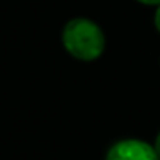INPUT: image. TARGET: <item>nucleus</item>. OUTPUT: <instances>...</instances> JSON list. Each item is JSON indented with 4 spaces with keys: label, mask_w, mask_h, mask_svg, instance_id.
I'll list each match as a JSON object with an SVG mask.
<instances>
[{
    "label": "nucleus",
    "mask_w": 160,
    "mask_h": 160,
    "mask_svg": "<svg viewBox=\"0 0 160 160\" xmlns=\"http://www.w3.org/2000/svg\"><path fill=\"white\" fill-rule=\"evenodd\" d=\"M153 148H155V153H157V157H158V160H160V132L157 134V138H155V143H153Z\"/></svg>",
    "instance_id": "4"
},
{
    "label": "nucleus",
    "mask_w": 160,
    "mask_h": 160,
    "mask_svg": "<svg viewBox=\"0 0 160 160\" xmlns=\"http://www.w3.org/2000/svg\"><path fill=\"white\" fill-rule=\"evenodd\" d=\"M139 4H143V5H158L160 4V0H138Z\"/></svg>",
    "instance_id": "5"
},
{
    "label": "nucleus",
    "mask_w": 160,
    "mask_h": 160,
    "mask_svg": "<svg viewBox=\"0 0 160 160\" xmlns=\"http://www.w3.org/2000/svg\"><path fill=\"white\" fill-rule=\"evenodd\" d=\"M105 160H158L153 145L141 139H121L108 148Z\"/></svg>",
    "instance_id": "2"
},
{
    "label": "nucleus",
    "mask_w": 160,
    "mask_h": 160,
    "mask_svg": "<svg viewBox=\"0 0 160 160\" xmlns=\"http://www.w3.org/2000/svg\"><path fill=\"white\" fill-rule=\"evenodd\" d=\"M62 45L71 57L83 62H91L103 53L107 40L105 33L95 21L74 18L64 26Z\"/></svg>",
    "instance_id": "1"
},
{
    "label": "nucleus",
    "mask_w": 160,
    "mask_h": 160,
    "mask_svg": "<svg viewBox=\"0 0 160 160\" xmlns=\"http://www.w3.org/2000/svg\"><path fill=\"white\" fill-rule=\"evenodd\" d=\"M153 24H155L157 31L160 33V4L157 5V11H155V16H153Z\"/></svg>",
    "instance_id": "3"
}]
</instances>
